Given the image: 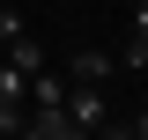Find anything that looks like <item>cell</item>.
<instances>
[{
    "instance_id": "cell-1",
    "label": "cell",
    "mask_w": 148,
    "mask_h": 140,
    "mask_svg": "<svg viewBox=\"0 0 148 140\" xmlns=\"http://www.w3.org/2000/svg\"><path fill=\"white\" fill-rule=\"evenodd\" d=\"M67 118H74V133H96L104 125V88L96 81H67Z\"/></svg>"
},
{
    "instance_id": "cell-2",
    "label": "cell",
    "mask_w": 148,
    "mask_h": 140,
    "mask_svg": "<svg viewBox=\"0 0 148 140\" xmlns=\"http://www.w3.org/2000/svg\"><path fill=\"white\" fill-rule=\"evenodd\" d=\"M111 74H119V59H111V52H96V44L67 59V81H96V88H111Z\"/></svg>"
},
{
    "instance_id": "cell-3",
    "label": "cell",
    "mask_w": 148,
    "mask_h": 140,
    "mask_svg": "<svg viewBox=\"0 0 148 140\" xmlns=\"http://www.w3.org/2000/svg\"><path fill=\"white\" fill-rule=\"evenodd\" d=\"M0 59H8V67H22V74H37V67H52V59H45V44H37L30 30H22V37H15V44H8Z\"/></svg>"
},
{
    "instance_id": "cell-4",
    "label": "cell",
    "mask_w": 148,
    "mask_h": 140,
    "mask_svg": "<svg viewBox=\"0 0 148 140\" xmlns=\"http://www.w3.org/2000/svg\"><path fill=\"white\" fill-rule=\"evenodd\" d=\"M119 67H126V74H148V37H126V44H119Z\"/></svg>"
},
{
    "instance_id": "cell-5",
    "label": "cell",
    "mask_w": 148,
    "mask_h": 140,
    "mask_svg": "<svg viewBox=\"0 0 148 140\" xmlns=\"http://www.w3.org/2000/svg\"><path fill=\"white\" fill-rule=\"evenodd\" d=\"M22 30H30V22H22V7H0V44H15Z\"/></svg>"
},
{
    "instance_id": "cell-6",
    "label": "cell",
    "mask_w": 148,
    "mask_h": 140,
    "mask_svg": "<svg viewBox=\"0 0 148 140\" xmlns=\"http://www.w3.org/2000/svg\"><path fill=\"white\" fill-rule=\"evenodd\" d=\"M96 133H133V140H148V111H133V118H119V125H96Z\"/></svg>"
},
{
    "instance_id": "cell-7",
    "label": "cell",
    "mask_w": 148,
    "mask_h": 140,
    "mask_svg": "<svg viewBox=\"0 0 148 140\" xmlns=\"http://www.w3.org/2000/svg\"><path fill=\"white\" fill-rule=\"evenodd\" d=\"M133 37H148V0H141V7H133Z\"/></svg>"
}]
</instances>
